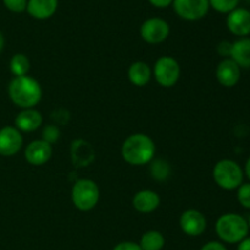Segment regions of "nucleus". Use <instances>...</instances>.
<instances>
[{
    "instance_id": "b1692460",
    "label": "nucleus",
    "mask_w": 250,
    "mask_h": 250,
    "mask_svg": "<svg viewBox=\"0 0 250 250\" xmlns=\"http://www.w3.org/2000/svg\"><path fill=\"white\" fill-rule=\"evenodd\" d=\"M237 199L244 208L250 210V183L239 185L238 191H237Z\"/></svg>"
},
{
    "instance_id": "0eeeda50",
    "label": "nucleus",
    "mask_w": 250,
    "mask_h": 250,
    "mask_svg": "<svg viewBox=\"0 0 250 250\" xmlns=\"http://www.w3.org/2000/svg\"><path fill=\"white\" fill-rule=\"evenodd\" d=\"M176 14L187 21L203 19L209 11V0H173Z\"/></svg>"
},
{
    "instance_id": "a878e982",
    "label": "nucleus",
    "mask_w": 250,
    "mask_h": 250,
    "mask_svg": "<svg viewBox=\"0 0 250 250\" xmlns=\"http://www.w3.org/2000/svg\"><path fill=\"white\" fill-rule=\"evenodd\" d=\"M60 136V130L55 125H48L43 130V140H45L49 144H54Z\"/></svg>"
},
{
    "instance_id": "1a4fd4ad",
    "label": "nucleus",
    "mask_w": 250,
    "mask_h": 250,
    "mask_svg": "<svg viewBox=\"0 0 250 250\" xmlns=\"http://www.w3.org/2000/svg\"><path fill=\"white\" fill-rule=\"evenodd\" d=\"M226 25L232 34L247 37L250 34V11L243 7H236L229 12Z\"/></svg>"
},
{
    "instance_id": "a211bd4d",
    "label": "nucleus",
    "mask_w": 250,
    "mask_h": 250,
    "mask_svg": "<svg viewBox=\"0 0 250 250\" xmlns=\"http://www.w3.org/2000/svg\"><path fill=\"white\" fill-rule=\"evenodd\" d=\"M72 161L75 166H88L94 159V151L92 146L84 140H76L72 142Z\"/></svg>"
},
{
    "instance_id": "cd10ccee",
    "label": "nucleus",
    "mask_w": 250,
    "mask_h": 250,
    "mask_svg": "<svg viewBox=\"0 0 250 250\" xmlns=\"http://www.w3.org/2000/svg\"><path fill=\"white\" fill-rule=\"evenodd\" d=\"M200 250H227L222 243L220 242H209L204 245Z\"/></svg>"
},
{
    "instance_id": "f8f14e48",
    "label": "nucleus",
    "mask_w": 250,
    "mask_h": 250,
    "mask_svg": "<svg viewBox=\"0 0 250 250\" xmlns=\"http://www.w3.org/2000/svg\"><path fill=\"white\" fill-rule=\"evenodd\" d=\"M51 154H53L51 144L43 139L32 141L24 151V157L32 166H42V164L46 163L50 159Z\"/></svg>"
},
{
    "instance_id": "aec40b11",
    "label": "nucleus",
    "mask_w": 250,
    "mask_h": 250,
    "mask_svg": "<svg viewBox=\"0 0 250 250\" xmlns=\"http://www.w3.org/2000/svg\"><path fill=\"white\" fill-rule=\"evenodd\" d=\"M142 250H161L165 245V238L158 230H149L141 238Z\"/></svg>"
},
{
    "instance_id": "4468645a",
    "label": "nucleus",
    "mask_w": 250,
    "mask_h": 250,
    "mask_svg": "<svg viewBox=\"0 0 250 250\" xmlns=\"http://www.w3.org/2000/svg\"><path fill=\"white\" fill-rule=\"evenodd\" d=\"M42 123H43V117H42L41 112L36 110L34 108L23 109L17 114L16 119H15L16 129L24 132L34 131L41 126Z\"/></svg>"
},
{
    "instance_id": "39448f33",
    "label": "nucleus",
    "mask_w": 250,
    "mask_h": 250,
    "mask_svg": "<svg viewBox=\"0 0 250 250\" xmlns=\"http://www.w3.org/2000/svg\"><path fill=\"white\" fill-rule=\"evenodd\" d=\"M99 188L90 179H80L72 186V202L80 211H90L99 201Z\"/></svg>"
},
{
    "instance_id": "bb28decb",
    "label": "nucleus",
    "mask_w": 250,
    "mask_h": 250,
    "mask_svg": "<svg viewBox=\"0 0 250 250\" xmlns=\"http://www.w3.org/2000/svg\"><path fill=\"white\" fill-rule=\"evenodd\" d=\"M114 250H142L141 245L134 242H122L119 243Z\"/></svg>"
},
{
    "instance_id": "dca6fc26",
    "label": "nucleus",
    "mask_w": 250,
    "mask_h": 250,
    "mask_svg": "<svg viewBox=\"0 0 250 250\" xmlns=\"http://www.w3.org/2000/svg\"><path fill=\"white\" fill-rule=\"evenodd\" d=\"M133 207L138 212L150 213L155 211L160 205V196L153 190H141L134 195Z\"/></svg>"
},
{
    "instance_id": "412c9836",
    "label": "nucleus",
    "mask_w": 250,
    "mask_h": 250,
    "mask_svg": "<svg viewBox=\"0 0 250 250\" xmlns=\"http://www.w3.org/2000/svg\"><path fill=\"white\" fill-rule=\"evenodd\" d=\"M10 70L15 76L27 75L29 70V60L24 54H15L10 60Z\"/></svg>"
},
{
    "instance_id": "393cba45",
    "label": "nucleus",
    "mask_w": 250,
    "mask_h": 250,
    "mask_svg": "<svg viewBox=\"0 0 250 250\" xmlns=\"http://www.w3.org/2000/svg\"><path fill=\"white\" fill-rule=\"evenodd\" d=\"M27 1L28 0H2L5 7L11 12H23L27 9Z\"/></svg>"
},
{
    "instance_id": "6e6552de",
    "label": "nucleus",
    "mask_w": 250,
    "mask_h": 250,
    "mask_svg": "<svg viewBox=\"0 0 250 250\" xmlns=\"http://www.w3.org/2000/svg\"><path fill=\"white\" fill-rule=\"evenodd\" d=\"M170 34V26L160 17H150L141 26V37L150 44H158L165 41Z\"/></svg>"
},
{
    "instance_id": "7c9ffc66",
    "label": "nucleus",
    "mask_w": 250,
    "mask_h": 250,
    "mask_svg": "<svg viewBox=\"0 0 250 250\" xmlns=\"http://www.w3.org/2000/svg\"><path fill=\"white\" fill-rule=\"evenodd\" d=\"M237 250H250V237H246L243 240H241Z\"/></svg>"
},
{
    "instance_id": "ddd939ff",
    "label": "nucleus",
    "mask_w": 250,
    "mask_h": 250,
    "mask_svg": "<svg viewBox=\"0 0 250 250\" xmlns=\"http://www.w3.org/2000/svg\"><path fill=\"white\" fill-rule=\"evenodd\" d=\"M216 77L220 85L225 87H233L241 80V68L231 58H226L217 65Z\"/></svg>"
},
{
    "instance_id": "6ab92c4d",
    "label": "nucleus",
    "mask_w": 250,
    "mask_h": 250,
    "mask_svg": "<svg viewBox=\"0 0 250 250\" xmlns=\"http://www.w3.org/2000/svg\"><path fill=\"white\" fill-rule=\"evenodd\" d=\"M128 78L134 86H146L151 78V69L144 61H136L128 69Z\"/></svg>"
},
{
    "instance_id": "7ed1b4c3",
    "label": "nucleus",
    "mask_w": 250,
    "mask_h": 250,
    "mask_svg": "<svg viewBox=\"0 0 250 250\" xmlns=\"http://www.w3.org/2000/svg\"><path fill=\"white\" fill-rule=\"evenodd\" d=\"M216 233L226 243H239L248 235V222L238 213H225L216 221Z\"/></svg>"
},
{
    "instance_id": "c85d7f7f",
    "label": "nucleus",
    "mask_w": 250,
    "mask_h": 250,
    "mask_svg": "<svg viewBox=\"0 0 250 250\" xmlns=\"http://www.w3.org/2000/svg\"><path fill=\"white\" fill-rule=\"evenodd\" d=\"M153 6L159 7V9H165V7L170 6L171 4L173 2V0H149Z\"/></svg>"
},
{
    "instance_id": "4be33fe9",
    "label": "nucleus",
    "mask_w": 250,
    "mask_h": 250,
    "mask_svg": "<svg viewBox=\"0 0 250 250\" xmlns=\"http://www.w3.org/2000/svg\"><path fill=\"white\" fill-rule=\"evenodd\" d=\"M150 172L154 178L158 180H164L170 174V166L167 164V162L163 161V159H156L151 164Z\"/></svg>"
},
{
    "instance_id": "c756f323",
    "label": "nucleus",
    "mask_w": 250,
    "mask_h": 250,
    "mask_svg": "<svg viewBox=\"0 0 250 250\" xmlns=\"http://www.w3.org/2000/svg\"><path fill=\"white\" fill-rule=\"evenodd\" d=\"M231 47H232V43H229V42H222L221 44L219 46V51L220 54H222L224 56H229V54H231Z\"/></svg>"
},
{
    "instance_id": "423d86ee",
    "label": "nucleus",
    "mask_w": 250,
    "mask_h": 250,
    "mask_svg": "<svg viewBox=\"0 0 250 250\" xmlns=\"http://www.w3.org/2000/svg\"><path fill=\"white\" fill-rule=\"evenodd\" d=\"M181 75V68L177 60L171 56H161L154 66V76L156 82L163 87H172Z\"/></svg>"
},
{
    "instance_id": "5701e85b",
    "label": "nucleus",
    "mask_w": 250,
    "mask_h": 250,
    "mask_svg": "<svg viewBox=\"0 0 250 250\" xmlns=\"http://www.w3.org/2000/svg\"><path fill=\"white\" fill-rule=\"evenodd\" d=\"M241 0H209L210 6L217 12L221 14H229L232 10L238 7V4Z\"/></svg>"
},
{
    "instance_id": "2eb2a0df",
    "label": "nucleus",
    "mask_w": 250,
    "mask_h": 250,
    "mask_svg": "<svg viewBox=\"0 0 250 250\" xmlns=\"http://www.w3.org/2000/svg\"><path fill=\"white\" fill-rule=\"evenodd\" d=\"M59 0H28L27 12L37 20H46L53 16L58 9Z\"/></svg>"
},
{
    "instance_id": "9b49d317",
    "label": "nucleus",
    "mask_w": 250,
    "mask_h": 250,
    "mask_svg": "<svg viewBox=\"0 0 250 250\" xmlns=\"http://www.w3.org/2000/svg\"><path fill=\"white\" fill-rule=\"evenodd\" d=\"M22 135L19 129L14 126H5L0 130V154L10 157L16 154L21 150Z\"/></svg>"
},
{
    "instance_id": "9d476101",
    "label": "nucleus",
    "mask_w": 250,
    "mask_h": 250,
    "mask_svg": "<svg viewBox=\"0 0 250 250\" xmlns=\"http://www.w3.org/2000/svg\"><path fill=\"white\" fill-rule=\"evenodd\" d=\"M180 225L187 235L197 237L204 233L207 228V218L200 211L190 208L182 213L180 218Z\"/></svg>"
},
{
    "instance_id": "2f4dec72",
    "label": "nucleus",
    "mask_w": 250,
    "mask_h": 250,
    "mask_svg": "<svg viewBox=\"0 0 250 250\" xmlns=\"http://www.w3.org/2000/svg\"><path fill=\"white\" fill-rule=\"evenodd\" d=\"M246 174H247V176H248V179L250 181V157H249L248 161H247V163H246Z\"/></svg>"
},
{
    "instance_id": "f3484780",
    "label": "nucleus",
    "mask_w": 250,
    "mask_h": 250,
    "mask_svg": "<svg viewBox=\"0 0 250 250\" xmlns=\"http://www.w3.org/2000/svg\"><path fill=\"white\" fill-rule=\"evenodd\" d=\"M229 56L239 68H250V38L242 37L238 41L233 42Z\"/></svg>"
},
{
    "instance_id": "f257e3e1",
    "label": "nucleus",
    "mask_w": 250,
    "mask_h": 250,
    "mask_svg": "<svg viewBox=\"0 0 250 250\" xmlns=\"http://www.w3.org/2000/svg\"><path fill=\"white\" fill-rule=\"evenodd\" d=\"M9 96L20 108H33L42 100V87L37 80L29 76H15L9 83Z\"/></svg>"
},
{
    "instance_id": "473e14b6",
    "label": "nucleus",
    "mask_w": 250,
    "mask_h": 250,
    "mask_svg": "<svg viewBox=\"0 0 250 250\" xmlns=\"http://www.w3.org/2000/svg\"><path fill=\"white\" fill-rule=\"evenodd\" d=\"M4 43H5L4 36H2V33H1V32H0V53H1L2 48H4Z\"/></svg>"
},
{
    "instance_id": "20e7f679",
    "label": "nucleus",
    "mask_w": 250,
    "mask_h": 250,
    "mask_svg": "<svg viewBox=\"0 0 250 250\" xmlns=\"http://www.w3.org/2000/svg\"><path fill=\"white\" fill-rule=\"evenodd\" d=\"M212 176L220 188L225 190H234L243 184L244 173L237 162L232 159H221L215 164Z\"/></svg>"
},
{
    "instance_id": "72a5a7b5",
    "label": "nucleus",
    "mask_w": 250,
    "mask_h": 250,
    "mask_svg": "<svg viewBox=\"0 0 250 250\" xmlns=\"http://www.w3.org/2000/svg\"><path fill=\"white\" fill-rule=\"evenodd\" d=\"M247 222H248V227H249V229H250V215H249V217H248V221H247Z\"/></svg>"
},
{
    "instance_id": "f03ea898",
    "label": "nucleus",
    "mask_w": 250,
    "mask_h": 250,
    "mask_svg": "<svg viewBox=\"0 0 250 250\" xmlns=\"http://www.w3.org/2000/svg\"><path fill=\"white\" fill-rule=\"evenodd\" d=\"M121 154L127 163L132 166H143L153 161L155 144L148 135L133 134L122 144Z\"/></svg>"
}]
</instances>
